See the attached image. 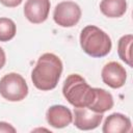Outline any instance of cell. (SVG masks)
<instances>
[{"mask_svg": "<svg viewBox=\"0 0 133 133\" xmlns=\"http://www.w3.org/2000/svg\"><path fill=\"white\" fill-rule=\"evenodd\" d=\"M113 98L110 92L103 88L95 87V97L90 105L87 107L89 110L98 113H104L113 107Z\"/></svg>", "mask_w": 133, "mask_h": 133, "instance_id": "11", "label": "cell"}, {"mask_svg": "<svg viewBox=\"0 0 133 133\" xmlns=\"http://www.w3.org/2000/svg\"><path fill=\"white\" fill-rule=\"evenodd\" d=\"M17 27L15 22L8 18H0V42H8L15 37Z\"/></svg>", "mask_w": 133, "mask_h": 133, "instance_id": "14", "label": "cell"}, {"mask_svg": "<svg viewBox=\"0 0 133 133\" xmlns=\"http://www.w3.org/2000/svg\"><path fill=\"white\" fill-rule=\"evenodd\" d=\"M46 118L50 126L61 129L72 123L73 115L68 107L63 105H53L47 110Z\"/></svg>", "mask_w": 133, "mask_h": 133, "instance_id": "9", "label": "cell"}, {"mask_svg": "<svg viewBox=\"0 0 133 133\" xmlns=\"http://www.w3.org/2000/svg\"><path fill=\"white\" fill-rule=\"evenodd\" d=\"M100 10L108 18H119L125 15L127 10L126 0H102L100 3Z\"/></svg>", "mask_w": 133, "mask_h": 133, "instance_id": "12", "label": "cell"}, {"mask_svg": "<svg viewBox=\"0 0 133 133\" xmlns=\"http://www.w3.org/2000/svg\"><path fill=\"white\" fill-rule=\"evenodd\" d=\"M23 0H0V3L6 7H17L22 3Z\"/></svg>", "mask_w": 133, "mask_h": 133, "instance_id": "16", "label": "cell"}, {"mask_svg": "<svg viewBox=\"0 0 133 133\" xmlns=\"http://www.w3.org/2000/svg\"><path fill=\"white\" fill-rule=\"evenodd\" d=\"M131 130V121L122 113H112L104 122L102 131L104 133H127Z\"/></svg>", "mask_w": 133, "mask_h": 133, "instance_id": "10", "label": "cell"}, {"mask_svg": "<svg viewBox=\"0 0 133 133\" xmlns=\"http://www.w3.org/2000/svg\"><path fill=\"white\" fill-rule=\"evenodd\" d=\"M15 133L16 129L8 123L0 122V133Z\"/></svg>", "mask_w": 133, "mask_h": 133, "instance_id": "15", "label": "cell"}, {"mask_svg": "<svg viewBox=\"0 0 133 133\" xmlns=\"http://www.w3.org/2000/svg\"><path fill=\"white\" fill-rule=\"evenodd\" d=\"M62 94L66 101L74 107H88L95 97V87H90L84 78L78 74L66 77Z\"/></svg>", "mask_w": 133, "mask_h": 133, "instance_id": "3", "label": "cell"}, {"mask_svg": "<svg viewBox=\"0 0 133 133\" xmlns=\"http://www.w3.org/2000/svg\"><path fill=\"white\" fill-rule=\"evenodd\" d=\"M74 124L80 130H92L99 127L103 119V113H98L89 110L86 107L74 108Z\"/></svg>", "mask_w": 133, "mask_h": 133, "instance_id": "8", "label": "cell"}, {"mask_svg": "<svg viewBox=\"0 0 133 133\" xmlns=\"http://www.w3.org/2000/svg\"><path fill=\"white\" fill-rule=\"evenodd\" d=\"M5 61H6V56H5V52L4 50L0 47V70L4 66L5 64Z\"/></svg>", "mask_w": 133, "mask_h": 133, "instance_id": "17", "label": "cell"}, {"mask_svg": "<svg viewBox=\"0 0 133 133\" xmlns=\"http://www.w3.org/2000/svg\"><path fill=\"white\" fill-rule=\"evenodd\" d=\"M80 18L81 8L73 1H62L54 8V22L61 27H73L79 22Z\"/></svg>", "mask_w": 133, "mask_h": 133, "instance_id": "5", "label": "cell"}, {"mask_svg": "<svg viewBox=\"0 0 133 133\" xmlns=\"http://www.w3.org/2000/svg\"><path fill=\"white\" fill-rule=\"evenodd\" d=\"M62 73V62L53 53L43 54L31 73L33 85L41 90H51L57 86Z\"/></svg>", "mask_w": 133, "mask_h": 133, "instance_id": "1", "label": "cell"}, {"mask_svg": "<svg viewBox=\"0 0 133 133\" xmlns=\"http://www.w3.org/2000/svg\"><path fill=\"white\" fill-rule=\"evenodd\" d=\"M80 46L91 57H104L110 52L112 43L105 31L95 25H88L80 33Z\"/></svg>", "mask_w": 133, "mask_h": 133, "instance_id": "2", "label": "cell"}, {"mask_svg": "<svg viewBox=\"0 0 133 133\" xmlns=\"http://www.w3.org/2000/svg\"><path fill=\"white\" fill-rule=\"evenodd\" d=\"M27 94V83L20 74L9 73L0 79V95L5 100L10 102L22 101Z\"/></svg>", "mask_w": 133, "mask_h": 133, "instance_id": "4", "label": "cell"}, {"mask_svg": "<svg viewBox=\"0 0 133 133\" xmlns=\"http://www.w3.org/2000/svg\"><path fill=\"white\" fill-rule=\"evenodd\" d=\"M133 42L132 34H126L118 39L117 43V52L119 58L125 61L129 66H132V57H131V46Z\"/></svg>", "mask_w": 133, "mask_h": 133, "instance_id": "13", "label": "cell"}, {"mask_svg": "<svg viewBox=\"0 0 133 133\" xmlns=\"http://www.w3.org/2000/svg\"><path fill=\"white\" fill-rule=\"evenodd\" d=\"M102 80L111 88L122 87L127 79V72L125 68L116 61H110L104 65L101 73Z\"/></svg>", "mask_w": 133, "mask_h": 133, "instance_id": "6", "label": "cell"}, {"mask_svg": "<svg viewBox=\"0 0 133 133\" xmlns=\"http://www.w3.org/2000/svg\"><path fill=\"white\" fill-rule=\"evenodd\" d=\"M50 5V0H27L24 5V15L29 22L41 24L47 20Z\"/></svg>", "mask_w": 133, "mask_h": 133, "instance_id": "7", "label": "cell"}]
</instances>
